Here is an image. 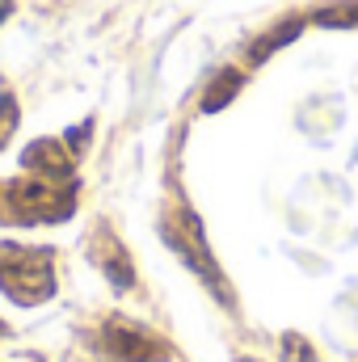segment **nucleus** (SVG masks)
I'll return each instance as SVG.
<instances>
[{
    "mask_svg": "<svg viewBox=\"0 0 358 362\" xmlns=\"http://www.w3.org/2000/svg\"><path fill=\"white\" fill-rule=\"evenodd\" d=\"M295 34H299V21H282V25H274L266 38H258V42L249 47V59H253V64H262L266 55H274V51H278L282 42H291Z\"/></svg>",
    "mask_w": 358,
    "mask_h": 362,
    "instance_id": "7",
    "label": "nucleus"
},
{
    "mask_svg": "<svg viewBox=\"0 0 358 362\" xmlns=\"http://www.w3.org/2000/svg\"><path fill=\"white\" fill-rule=\"evenodd\" d=\"M165 240L178 249V257L185 262V270H194L198 282H202L215 299H224L228 312H236L232 286H228V278H224L219 266H215V257H211V249H207V236H202V223H198L194 211H181L178 219H165Z\"/></svg>",
    "mask_w": 358,
    "mask_h": 362,
    "instance_id": "2",
    "label": "nucleus"
},
{
    "mask_svg": "<svg viewBox=\"0 0 358 362\" xmlns=\"http://www.w3.org/2000/svg\"><path fill=\"white\" fill-rule=\"evenodd\" d=\"M241 85H245V81H241V72L224 68V72H219V76L211 81V89H207V97H202V110H207V114L224 110V105H228V101H232V97L241 93Z\"/></svg>",
    "mask_w": 358,
    "mask_h": 362,
    "instance_id": "6",
    "label": "nucleus"
},
{
    "mask_svg": "<svg viewBox=\"0 0 358 362\" xmlns=\"http://www.w3.org/2000/svg\"><path fill=\"white\" fill-rule=\"evenodd\" d=\"M25 169H34V173H42V177H68L72 173V160L59 152V144H51V139H38L30 152H25Z\"/></svg>",
    "mask_w": 358,
    "mask_h": 362,
    "instance_id": "5",
    "label": "nucleus"
},
{
    "mask_svg": "<svg viewBox=\"0 0 358 362\" xmlns=\"http://www.w3.org/2000/svg\"><path fill=\"white\" fill-rule=\"evenodd\" d=\"M8 8H13V0H0V21L8 17Z\"/></svg>",
    "mask_w": 358,
    "mask_h": 362,
    "instance_id": "11",
    "label": "nucleus"
},
{
    "mask_svg": "<svg viewBox=\"0 0 358 362\" xmlns=\"http://www.w3.org/2000/svg\"><path fill=\"white\" fill-rule=\"evenodd\" d=\"M97 350L110 362H169L173 358V346L161 333L139 329V325L118 320V316H110L97 329Z\"/></svg>",
    "mask_w": 358,
    "mask_h": 362,
    "instance_id": "3",
    "label": "nucleus"
},
{
    "mask_svg": "<svg viewBox=\"0 0 358 362\" xmlns=\"http://www.w3.org/2000/svg\"><path fill=\"white\" fill-rule=\"evenodd\" d=\"M321 25H333V30H358V4H333V8H321L316 13Z\"/></svg>",
    "mask_w": 358,
    "mask_h": 362,
    "instance_id": "8",
    "label": "nucleus"
},
{
    "mask_svg": "<svg viewBox=\"0 0 358 362\" xmlns=\"http://www.w3.org/2000/svg\"><path fill=\"white\" fill-rule=\"evenodd\" d=\"M4 333H8V325H4V320H0V337H4Z\"/></svg>",
    "mask_w": 358,
    "mask_h": 362,
    "instance_id": "12",
    "label": "nucleus"
},
{
    "mask_svg": "<svg viewBox=\"0 0 358 362\" xmlns=\"http://www.w3.org/2000/svg\"><path fill=\"white\" fill-rule=\"evenodd\" d=\"M89 257H93V266L105 274V282H110L114 291H131V286H135V266H131L127 249H122V245H118V236H110L105 228H97Z\"/></svg>",
    "mask_w": 358,
    "mask_h": 362,
    "instance_id": "4",
    "label": "nucleus"
},
{
    "mask_svg": "<svg viewBox=\"0 0 358 362\" xmlns=\"http://www.w3.org/2000/svg\"><path fill=\"white\" fill-rule=\"evenodd\" d=\"M17 131V101L8 93H0V148L8 144V135Z\"/></svg>",
    "mask_w": 358,
    "mask_h": 362,
    "instance_id": "10",
    "label": "nucleus"
},
{
    "mask_svg": "<svg viewBox=\"0 0 358 362\" xmlns=\"http://www.w3.org/2000/svg\"><path fill=\"white\" fill-rule=\"evenodd\" d=\"M0 291L34 308L55 291V253L38 245H0Z\"/></svg>",
    "mask_w": 358,
    "mask_h": 362,
    "instance_id": "1",
    "label": "nucleus"
},
{
    "mask_svg": "<svg viewBox=\"0 0 358 362\" xmlns=\"http://www.w3.org/2000/svg\"><path fill=\"white\" fill-rule=\"evenodd\" d=\"M282 362H321V354L299 333H282Z\"/></svg>",
    "mask_w": 358,
    "mask_h": 362,
    "instance_id": "9",
    "label": "nucleus"
}]
</instances>
